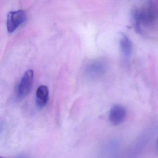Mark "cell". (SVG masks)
I'll return each instance as SVG.
<instances>
[{"instance_id":"obj_6","label":"cell","mask_w":158,"mask_h":158,"mask_svg":"<svg viewBox=\"0 0 158 158\" xmlns=\"http://www.w3.org/2000/svg\"><path fill=\"white\" fill-rule=\"evenodd\" d=\"M49 89L46 85L39 87L36 92V103L39 109H42L47 105L49 100Z\"/></svg>"},{"instance_id":"obj_5","label":"cell","mask_w":158,"mask_h":158,"mask_svg":"<svg viewBox=\"0 0 158 158\" xmlns=\"http://www.w3.org/2000/svg\"><path fill=\"white\" fill-rule=\"evenodd\" d=\"M105 70V65L100 61L91 62L87 65L85 73L89 77H96L100 75Z\"/></svg>"},{"instance_id":"obj_2","label":"cell","mask_w":158,"mask_h":158,"mask_svg":"<svg viewBox=\"0 0 158 158\" xmlns=\"http://www.w3.org/2000/svg\"><path fill=\"white\" fill-rule=\"evenodd\" d=\"M34 77V71L31 69L24 73L17 88V96L18 98L22 99L29 95L33 87Z\"/></svg>"},{"instance_id":"obj_3","label":"cell","mask_w":158,"mask_h":158,"mask_svg":"<svg viewBox=\"0 0 158 158\" xmlns=\"http://www.w3.org/2000/svg\"><path fill=\"white\" fill-rule=\"evenodd\" d=\"M27 16L23 10L11 11L8 14L7 19V28L9 33L14 32L27 20Z\"/></svg>"},{"instance_id":"obj_7","label":"cell","mask_w":158,"mask_h":158,"mask_svg":"<svg viewBox=\"0 0 158 158\" xmlns=\"http://www.w3.org/2000/svg\"><path fill=\"white\" fill-rule=\"evenodd\" d=\"M120 46L121 52L125 59H129L133 52V44L131 40L125 34L121 35Z\"/></svg>"},{"instance_id":"obj_1","label":"cell","mask_w":158,"mask_h":158,"mask_svg":"<svg viewBox=\"0 0 158 158\" xmlns=\"http://www.w3.org/2000/svg\"><path fill=\"white\" fill-rule=\"evenodd\" d=\"M133 16L136 30L139 33H141V25H150L155 18V10L152 3L149 2L147 6L141 10H135L133 11Z\"/></svg>"},{"instance_id":"obj_4","label":"cell","mask_w":158,"mask_h":158,"mask_svg":"<svg viewBox=\"0 0 158 158\" xmlns=\"http://www.w3.org/2000/svg\"><path fill=\"white\" fill-rule=\"evenodd\" d=\"M126 116V108L120 104H116L110 109L109 114V120L112 124L118 125L125 121Z\"/></svg>"}]
</instances>
